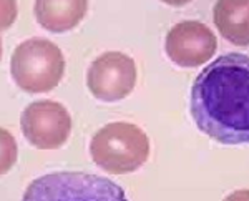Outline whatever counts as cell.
Returning <instances> with one entry per match:
<instances>
[{"mask_svg":"<svg viewBox=\"0 0 249 201\" xmlns=\"http://www.w3.org/2000/svg\"><path fill=\"white\" fill-rule=\"evenodd\" d=\"M190 110L214 142L249 143V55L228 54L203 68L191 87Z\"/></svg>","mask_w":249,"mask_h":201,"instance_id":"obj_1","label":"cell"},{"mask_svg":"<svg viewBox=\"0 0 249 201\" xmlns=\"http://www.w3.org/2000/svg\"><path fill=\"white\" fill-rule=\"evenodd\" d=\"M88 10V0H35L34 14L40 25L63 34L78 25Z\"/></svg>","mask_w":249,"mask_h":201,"instance_id":"obj_8","label":"cell"},{"mask_svg":"<svg viewBox=\"0 0 249 201\" xmlns=\"http://www.w3.org/2000/svg\"><path fill=\"white\" fill-rule=\"evenodd\" d=\"M90 153L96 166L111 175L136 171L150 156V140L140 127L126 122L108 123L93 135Z\"/></svg>","mask_w":249,"mask_h":201,"instance_id":"obj_2","label":"cell"},{"mask_svg":"<svg viewBox=\"0 0 249 201\" xmlns=\"http://www.w3.org/2000/svg\"><path fill=\"white\" fill-rule=\"evenodd\" d=\"M70 200L87 198H123V191L111 182L96 176H88L83 173H55L43 176L29 186V191L23 195L25 200H60L65 198L67 191Z\"/></svg>","mask_w":249,"mask_h":201,"instance_id":"obj_6","label":"cell"},{"mask_svg":"<svg viewBox=\"0 0 249 201\" xmlns=\"http://www.w3.org/2000/svg\"><path fill=\"white\" fill-rule=\"evenodd\" d=\"M136 85L135 60L122 52H105L93 60L87 73V87L102 102L126 98Z\"/></svg>","mask_w":249,"mask_h":201,"instance_id":"obj_4","label":"cell"},{"mask_svg":"<svg viewBox=\"0 0 249 201\" xmlns=\"http://www.w3.org/2000/svg\"><path fill=\"white\" fill-rule=\"evenodd\" d=\"M218 48V40L210 27L196 20L176 23L168 32L164 50L170 60L179 67H199L206 63Z\"/></svg>","mask_w":249,"mask_h":201,"instance_id":"obj_7","label":"cell"},{"mask_svg":"<svg viewBox=\"0 0 249 201\" xmlns=\"http://www.w3.org/2000/svg\"><path fill=\"white\" fill-rule=\"evenodd\" d=\"M161 2L171 7H183V5H186V3H190L191 0H161Z\"/></svg>","mask_w":249,"mask_h":201,"instance_id":"obj_10","label":"cell"},{"mask_svg":"<svg viewBox=\"0 0 249 201\" xmlns=\"http://www.w3.org/2000/svg\"><path fill=\"white\" fill-rule=\"evenodd\" d=\"M65 72L62 50L47 38H29L14 50L10 73L27 93H45L60 83Z\"/></svg>","mask_w":249,"mask_h":201,"instance_id":"obj_3","label":"cell"},{"mask_svg":"<svg viewBox=\"0 0 249 201\" xmlns=\"http://www.w3.org/2000/svg\"><path fill=\"white\" fill-rule=\"evenodd\" d=\"M214 25L232 45H249V0H218L213 9Z\"/></svg>","mask_w":249,"mask_h":201,"instance_id":"obj_9","label":"cell"},{"mask_svg":"<svg viewBox=\"0 0 249 201\" xmlns=\"http://www.w3.org/2000/svg\"><path fill=\"white\" fill-rule=\"evenodd\" d=\"M23 136L40 150H57L68 140L71 118L58 102L40 100L30 103L20 118Z\"/></svg>","mask_w":249,"mask_h":201,"instance_id":"obj_5","label":"cell"}]
</instances>
